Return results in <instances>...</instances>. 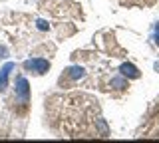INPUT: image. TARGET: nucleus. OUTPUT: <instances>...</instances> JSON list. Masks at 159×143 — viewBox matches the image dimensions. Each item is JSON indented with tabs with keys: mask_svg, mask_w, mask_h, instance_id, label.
Wrapping results in <instances>:
<instances>
[{
	"mask_svg": "<svg viewBox=\"0 0 159 143\" xmlns=\"http://www.w3.org/2000/svg\"><path fill=\"white\" fill-rule=\"evenodd\" d=\"M28 96H30L28 80H26V78H16V97L22 103H26L28 101Z\"/></svg>",
	"mask_w": 159,
	"mask_h": 143,
	"instance_id": "2",
	"label": "nucleus"
},
{
	"mask_svg": "<svg viewBox=\"0 0 159 143\" xmlns=\"http://www.w3.org/2000/svg\"><path fill=\"white\" fill-rule=\"evenodd\" d=\"M153 38H155V44L159 46V30H157V34H155V36H153Z\"/></svg>",
	"mask_w": 159,
	"mask_h": 143,
	"instance_id": "9",
	"label": "nucleus"
},
{
	"mask_svg": "<svg viewBox=\"0 0 159 143\" xmlns=\"http://www.w3.org/2000/svg\"><path fill=\"white\" fill-rule=\"evenodd\" d=\"M24 68H26L28 72H34V74H44V72L50 70V62L42 60V58H34V60L24 62Z\"/></svg>",
	"mask_w": 159,
	"mask_h": 143,
	"instance_id": "1",
	"label": "nucleus"
},
{
	"mask_svg": "<svg viewBox=\"0 0 159 143\" xmlns=\"http://www.w3.org/2000/svg\"><path fill=\"white\" fill-rule=\"evenodd\" d=\"M38 28H40V30H46L48 26H46V22H42V20H40V22H38Z\"/></svg>",
	"mask_w": 159,
	"mask_h": 143,
	"instance_id": "7",
	"label": "nucleus"
},
{
	"mask_svg": "<svg viewBox=\"0 0 159 143\" xmlns=\"http://www.w3.org/2000/svg\"><path fill=\"white\" fill-rule=\"evenodd\" d=\"M68 74H70V78H74V80H80V78L86 76V70L80 68V66H74V68H70V70H68Z\"/></svg>",
	"mask_w": 159,
	"mask_h": 143,
	"instance_id": "5",
	"label": "nucleus"
},
{
	"mask_svg": "<svg viewBox=\"0 0 159 143\" xmlns=\"http://www.w3.org/2000/svg\"><path fill=\"white\" fill-rule=\"evenodd\" d=\"M12 70H14V64H6V66L2 68V72H0V92L6 90V82H8V76H10Z\"/></svg>",
	"mask_w": 159,
	"mask_h": 143,
	"instance_id": "3",
	"label": "nucleus"
},
{
	"mask_svg": "<svg viewBox=\"0 0 159 143\" xmlns=\"http://www.w3.org/2000/svg\"><path fill=\"white\" fill-rule=\"evenodd\" d=\"M111 86H116L117 90H123V87H127V82L123 80V78H113V80H111Z\"/></svg>",
	"mask_w": 159,
	"mask_h": 143,
	"instance_id": "6",
	"label": "nucleus"
},
{
	"mask_svg": "<svg viewBox=\"0 0 159 143\" xmlns=\"http://www.w3.org/2000/svg\"><path fill=\"white\" fill-rule=\"evenodd\" d=\"M119 72H121V76H127V78H139V70L133 64H121Z\"/></svg>",
	"mask_w": 159,
	"mask_h": 143,
	"instance_id": "4",
	"label": "nucleus"
},
{
	"mask_svg": "<svg viewBox=\"0 0 159 143\" xmlns=\"http://www.w3.org/2000/svg\"><path fill=\"white\" fill-rule=\"evenodd\" d=\"M4 54H6V48H2V46H0V58H2Z\"/></svg>",
	"mask_w": 159,
	"mask_h": 143,
	"instance_id": "8",
	"label": "nucleus"
}]
</instances>
